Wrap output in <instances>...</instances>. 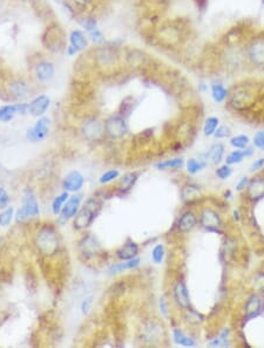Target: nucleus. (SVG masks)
I'll return each mask as SVG.
<instances>
[{
  "instance_id": "16",
  "label": "nucleus",
  "mask_w": 264,
  "mask_h": 348,
  "mask_svg": "<svg viewBox=\"0 0 264 348\" xmlns=\"http://www.w3.org/2000/svg\"><path fill=\"white\" fill-rule=\"evenodd\" d=\"M80 204H81V196H76V195L70 196L60 212L61 221L66 222V221H69V219L74 218L75 215L79 211Z\"/></svg>"
},
{
  "instance_id": "23",
  "label": "nucleus",
  "mask_w": 264,
  "mask_h": 348,
  "mask_svg": "<svg viewBox=\"0 0 264 348\" xmlns=\"http://www.w3.org/2000/svg\"><path fill=\"white\" fill-rule=\"evenodd\" d=\"M69 45L73 46L76 51L81 52L88 46V40L85 33L80 30H74L69 34Z\"/></svg>"
},
{
  "instance_id": "39",
  "label": "nucleus",
  "mask_w": 264,
  "mask_h": 348,
  "mask_svg": "<svg viewBox=\"0 0 264 348\" xmlns=\"http://www.w3.org/2000/svg\"><path fill=\"white\" fill-rule=\"evenodd\" d=\"M120 172L116 170V169H111V170L106 171L105 174L101 175V177H100L99 182L101 184H106V183H110L111 181H114L115 178L119 177Z\"/></svg>"
},
{
  "instance_id": "44",
  "label": "nucleus",
  "mask_w": 264,
  "mask_h": 348,
  "mask_svg": "<svg viewBox=\"0 0 264 348\" xmlns=\"http://www.w3.org/2000/svg\"><path fill=\"white\" fill-rule=\"evenodd\" d=\"M230 128L227 127V125H221V127L217 128L214 136H215L216 139H225V137L230 136Z\"/></svg>"
},
{
  "instance_id": "10",
  "label": "nucleus",
  "mask_w": 264,
  "mask_h": 348,
  "mask_svg": "<svg viewBox=\"0 0 264 348\" xmlns=\"http://www.w3.org/2000/svg\"><path fill=\"white\" fill-rule=\"evenodd\" d=\"M35 78L41 83H48L55 77L54 63L48 60H41L34 67Z\"/></svg>"
},
{
  "instance_id": "8",
  "label": "nucleus",
  "mask_w": 264,
  "mask_h": 348,
  "mask_svg": "<svg viewBox=\"0 0 264 348\" xmlns=\"http://www.w3.org/2000/svg\"><path fill=\"white\" fill-rule=\"evenodd\" d=\"M104 133V127L98 119H87L81 125V134L88 141H98Z\"/></svg>"
},
{
  "instance_id": "40",
  "label": "nucleus",
  "mask_w": 264,
  "mask_h": 348,
  "mask_svg": "<svg viewBox=\"0 0 264 348\" xmlns=\"http://www.w3.org/2000/svg\"><path fill=\"white\" fill-rule=\"evenodd\" d=\"M228 329H224L221 333V335L219 338H216L215 340L210 342V346L213 347H225L228 345Z\"/></svg>"
},
{
  "instance_id": "29",
  "label": "nucleus",
  "mask_w": 264,
  "mask_h": 348,
  "mask_svg": "<svg viewBox=\"0 0 264 348\" xmlns=\"http://www.w3.org/2000/svg\"><path fill=\"white\" fill-rule=\"evenodd\" d=\"M223 154H224V147H223L221 143H216V144H214L213 147L209 149V151L205 155V160H207V162L217 164V163L221 162Z\"/></svg>"
},
{
  "instance_id": "13",
  "label": "nucleus",
  "mask_w": 264,
  "mask_h": 348,
  "mask_svg": "<svg viewBox=\"0 0 264 348\" xmlns=\"http://www.w3.org/2000/svg\"><path fill=\"white\" fill-rule=\"evenodd\" d=\"M126 62L128 66L132 67H143V66H151L152 65V58L151 55L147 54L146 52L141 51V49H131L127 54H126Z\"/></svg>"
},
{
  "instance_id": "48",
  "label": "nucleus",
  "mask_w": 264,
  "mask_h": 348,
  "mask_svg": "<svg viewBox=\"0 0 264 348\" xmlns=\"http://www.w3.org/2000/svg\"><path fill=\"white\" fill-rule=\"evenodd\" d=\"M94 0H72L73 5L79 10H86L89 5L93 4Z\"/></svg>"
},
{
  "instance_id": "11",
  "label": "nucleus",
  "mask_w": 264,
  "mask_h": 348,
  "mask_svg": "<svg viewBox=\"0 0 264 348\" xmlns=\"http://www.w3.org/2000/svg\"><path fill=\"white\" fill-rule=\"evenodd\" d=\"M181 30L176 25H166L158 32V39L167 46H174L180 43Z\"/></svg>"
},
{
  "instance_id": "30",
  "label": "nucleus",
  "mask_w": 264,
  "mask_h": 348,
  "mask_svg": "<svg viewBox=\"0 0 264 348\" xmlns=\"http://www.w3.org/2000/svg\"><path fill=\"white\" fill-rule=\"evenodd\" d=\"M211 96L216 103H222L228 98V90L222 83H214L211 86Z\"/></svg>"
},
{
  "instance_id": "12",
  "label": "nucleus",
  "mask_w": 264,
  "mask_h": 348,
  "mask_svg": "<svg viewBox=\"0 0 264 348\" xmlns=\"http://www.w3.org/2000/svg\"><path fill=\"white\" fill-rule=\"evenodd\" d=\"M28 113V103L7 104L0 107V121L10 122L17 115H25Z\"/></svg>"
},
{
  "instance_id": "35",
  "label": "nucleus",
  "mask_w": 264,
  "mask_h": 348,
  "mask_svg": "<svg viewBox=\"0 0 264 348\" xmlns=\"http://www.w3.org/2000/svg\"><path fill=\"white\" fill-rule=\"evenodd\" d=\"M217 128H219V119L214 118V116L208 118L207 120H205V123L203 127L204 135H207V136L214 135Z\"/></svg>"
},
{
  "instance_id": "50",
  "label": "nucleus",
  "mask_w": 264,
  "mask_h": 348,
  "mask_svg": "<svg viewBox=\"0 0 264 348\" xmlns=\"http://www.w3.org/2000/svg\"><path fill=\"white\" fill-rule=\"evenodd\" d=\"M254 144L257 148L264 150V131H258V133L254 137Z\"/></svg>"
},
{
  "instance_id": "1",
  "label": "nucleus",
  "mask_w": 264,
  "mask_h": 348,
  "mask_svg": "<svg viewBox=\"0 0 264 348\" xmlns=\"http://www.w3.org/2000/svg\"><path fill=\"white\" fill-rule=\"evenodd\" d=\"M94 65L102 69H110L119 65L120 53L115 46H99L93 49Z\"/></svg>"
},
{
  "instance_id": "21",
  "label": "nucleus",
  "mask_w": 264,
  "mask_h": 348,
  "mask_svg": "<svg viewBox=\"0 0 264 348\" xmlns=\"http://www.w3.org/2000/svg\"><path fill=\"white\" fill-rule=\"evenodd\" d=\"M262 312V300L258 295H251L245 305V314L248 319L258 317Z\"/></svg>"
},
{
  "instance_id": "28",
  "label": "nucleus",
  "mask_w": 264,
  "mask_h": 348,
  "mask_svg": "<svg viewBox=\"0 0 264 348\" xmlns=\"http://www.w3.org/2000/svg\"><path fill=\"white\" fill-rule=\"evenodd\" d=\"M182 200H183L184 203H193V202H196L199 200L201 197V192H199L198 186L194 185V184H189V185H186L183 189H182Z\"/></svg>"
},
{
  "instance_id": "24",
  "label": "nucleus",
  "mask_w": 264,
  "mask_h": 348,
  "mask_svg": "<svg viewBox=\"0 0 264 348\" xmlns=\"http://www.w3.org/2000/svg\"><path fill=\"white\" fill-rule=\"evenodd\" d=\"M196 223H198V218H196L195 213L192 211H187L178 219L177 227L182 232H188V231L193 230L195 227Z\"/></svg>"
},
{
  "instance_id": "22",
  "label": "nucleus",
  "mask_w": 264,
  "mask_h": 348,
  "mask_svg": "<svg viewBox=\"0 0 264 348\" xmlns=\"http://www.w3.org/2000/svg\"><path fill=\"white\" fill-rule=\"evenodd\" d=\"M137 253H139V246H137L136 243L128 242L117 250L116 256L117 258L121 260H128L135 258Z\"/></svg>"
},
{
  "instance_id": "20",
  "label": "nucleus",
  "mask_w": 264,
  "mask_h": 348,
  "mask_svg": "<svg viewBox=\"0 0 264 348\" xmlns=\"http://www.w3.org/2000/svg\"><path fill=\"white\" fill-rule=\"evenodd\" d=\"M174 297L177 305L182 308H188L190 306L189 293H188V288L183 282L176 283L174 287Z\"/></svg>"
},
{
  "instance_id": "46",
  "label": "nucleus",
  "mask_w": 264,
  "mask_h": 348,
  "mask_svg": "<svg viewBox=\"0 0 264 348\" xmlns=\"http://www.w3.org/2000/svg\"><path fill=\"white\" fill-rule=\"evenodd\" d=\"M216 175L217 177H220L221 180H225V178H228L231 175V168L227 164L220 166L216 170Z\"/></svg>"
},
{
  "instance_id": "32",
  "label": "nucleus",
  "mask_w": 264,
  "mask_h": 348,
  "mask_svg": "<svg viewBox=\"0 0 264 348\" xmlns=\"http://www.w3.org/2000/svg\"><path fill=\"white\" fill-rule=\"evenodd\" d=\"M174 341L180 346L186 347H193L195 346V341L192 338L184 334L183 332H181L180 329H174Z\"/></svg>"
},
{
  "instance_id": "15",
  "label": "nucleus",
  "mask_w": 264,
  "mask_h": 348,
  "mask_svg": "<svg viewBox=\"0 0 264 348\" xmlns=\"http://www.w3.org/2000/svg\"><path fill=\"white\" fill-rule=\"evenodd\" d=\"M51 104V99L47 95H39L28 103V114L41 118Z\"/></svg>"
},
{
  "instance_id": "2",
  "label": "nucleus",
  "mask_w": 264,
  "mask_h": 348,
  "mask_svg": "<svg viewBox=\"0 0 264 348\" xmlns=\"http://www.w3.org/2000/svg\"><path fill=\"white\" fill-rule=\"evenodd\" d=\"M41 41H43V45L53 53H60L66 48V37H65L63 28L55 22L47 26Z\"/></svg>"
},
{
  "instance_id": "6",
  "label": "nucleus",
  "mask_w": 264,
  "mask_h": 348,
  "mask_svg": "<svg viewBox=\"0 0 264 348\" xmlns=\"http://www.w3.org/2000/svg\"><path fill=\"white\" fill-rule=\"evenodd\" d=\"M40 213L39 204H38L37 197L32 190H26L22 196V207L17 213L18 221H25V219L37 218Z\"/></svg>"
},
{
  "instance_id": "31",
  "label": "nucleus",
  "mask_w": 264,
  "mask_h": 348,
  "mask_svg": "<svg viewBox=\"0 0 264 348\" xmlns=\"http://www.w3.org/2000/svg\"><path fill=\"white\" fill-rule=\"evenodd\" d=\"M68 198H69L68 191H65L63 194H60L54 198V201H53L52 203V211L54 215H59V213L61 212V210H63L66 202L68 201Z\"/></svg>"
},
{
  "instance_id": "5",
  "label": "nucleus",
  "mask_w": 264,
  "mask_h": 348,
  "mask_svg": "<svg viewBox=\"0 0 264 348\" xmlns=\"http://www.w3.org/2000/svg\"><path fill=\"white\" fill-rule=\"evenodd\" d=\"M37 246L44 254H53L59 248V238L57 232L52 227H45L38 233Z\"/></svg>"
},
{
  "instance_id": "45",
  "label": "nucleus",
  "mask_w": 264,
  "mask_h": 348,
  "mask_svg": "<svg viewBox=\"0 0 264 348\" xmlns=\"http://www.w3.org/2000/svg\"><path fill=\"white\" fill-rule=\"evenodd\" d=\"M88 34H89L90 39H92L93 42H95V43H102V42L105 41L104 34H102V32L99 30V27L96 28V30L89 32V33H88Z\"/></svg>"
},
{
  "instance_id": "26",
  "label": "nucleus",
  "mask_w": 264,
  "mask_h": 348,
  "mask_svg": "<svg viewBox=\"0 0 264 348\" xmlns=\"http://www.w3.org/2000/svg\"><path fill=\"white\" fill-rule=\"evenodd\" d=\"M80 250L81 253L86 257L94 256L99 250V244L96 239L92 236H87L82 239L80 243Z\"/></svg>"
},
{
  "instance_id": "51",
  "label": "nucleus",
  "mask_w": 264,
  "mask_h": 348,
  "mask_svg": "<svg viewBox=\"0 0 264 348\" xmlns=\"http://www.w3.org/2000/svg\"><path fill=\"white\" fill-rule=\"evenodd\" d=\"M264 165V159H258L257 161H255L250 166V171H256L258 169H261Z\"/></svg>"
},
{
  "instance_id": "7",
  "label": "nucleus",
  "mask_w": 264,
  "mask_h": 348,
  "mask_svg": "<svg viewBox=\"0 0 264 348\" xmlns=\"http://www.w3.org/2000/svg\"><path fill=\"white\" fill-rule=\"evenodd\" d=\"M105 131L111 139H121L128 131L125 118L121 115L111 116L105 122Z\"/></svg>"
},
{
  "instance_id": "14",
  "label": "nucleus",
  "mask_w": 264,
  "mask_h": 348,
  "mask_svg": "<svg viewBox=\"0 0 264 348\" xmlns=\"http://www.w3.org/2000/svg\"><path fill=\"white\" fill-rule=\"evenodd\" d=\"M84 184H85L84 175H82L80 171L73 170L66 175V177H65L63 182V186L66 191L76 192L79 191V190H81L82 186H84Z\"/></svg>"
},
{
  "instance_id": "41",
  "label": "nucleus",
  "mask_w": 264,
  "mask_h": 348,
  "mask_svg": "<svg viewBox=\"0 0 264 348\" xmlns=\"http://www.w3.org/2000/svg\"><path fill=\"white\" fill-rule=\"evenodd\" d=\"M230 143H231V145H233V147H235V148L243 149V148H245L246 145H248L249 137L245 136V135H239L236 137H233V139H231Z\"/></svg>"
},
{
  "instance_id": "42",
  "label": "nucleus",
  "mask_w": 264,
  "mask_h": 348,
  "mask_svg": "<svg viewBox=\"0 0 264 348\" xmlns=\"http://www.w3.org/2000/svg\"><path fill=\"white\" fill-rule=\"evenodd\" d=\"M245 156V151H240V150H235L231 154H229L227 163L228 164H236V163L242 162L243 157Z\"/></svg>"
},
{
  "instance_id": "36",
  "label": "nucleus",
  "mask_w": 264,
  "mask_h": 348,
  "mask_svg": "<svg viewBox=\"0 0 264 348\" xmlns=\"http://www.w3.org/2000/svg\"><path fill=\"white\" fill-rule=\"evenodd\" d=\"M136 180H137V174H127V175H125V176L122 177V180H121V191L122 192H127L131 190L132 188H133V185L135 184V182H136Z\"/></svg>"
},
{
  "instance_id": "25",
  "label": "nucleus",
  "mask_w": 264,
  "mask_h": 348,
  "mask_svg": "<svg viewBox=\"0 0 264 348\" xmlns=\"http://www.w3.org/2000/svg\"><path fill=\"white\" fill-rule=\"evenodd\" d=\"M140 265V258L135 257L133 259H128V260H122V263H117V264L111 265L110 268H108V272L110 274H116L120 273V272L127 271V270H133V268L137 267Z\"/></svg>"
},
{
  "instance_id": "52",
  "label": "nucleus",
  "mask_w": 264,
  "mask_h": 348,
  "mask_svg": "<svg viewBox=\"0 0 264 348\" xmlns=\"http://www.w3.org/2000/svg\"><path fill=\"white\" fill-rule=\"evenodd\" d=\"M160 311L164 317H167L168 315V309H167V305H166V301H164V298H161L160 299Z\"/></svg>"
},
{
  "instance_id": "4",
  "label": "nucleus",
  "mask_w": 264,
  "mask_h": 348,
  "mask_svg": "<svg viewBox=\"0 0 264 348\" xmlns=\"http://www.w3.org/2000/svg\"><path fill=\"white\" fill-rule=\"evenodd\" d=\"M245 59L252 66L264 68V37H255L244 47Z\"/></svg>"
},
{
  "instance_id": "53",
  "label": "nucleus",
  "mask_w": 264,
  "mask_h": 348,
  "mask_svg": "<svg viewBox=\"0 0 264 348\" xmlns=\"http://www.w3.org/2000/svg\"><path fill=\"white\" fill-rule=\"evenodd\" d=\"M246 183H248V178L243 177L242 180H241V182L239 183V185H237V190H242L244 189V186L246 185Z\"/></svg>"
},
{
  "instance_id": "47",
  "label": "nucleus",
  "mask_w": 264,
  "mask_h": 348,
  "mask_svg": "<svg viewBox=\"0 0 264 348\" xmlns=\"http://www.w3.org/2000/svg\"><path fill=\"white\" fill-rule=\"evenodd\" d=\"M10 204V196L4 188H0V209H6Z\"/></svg>"
},
{
  "instance_id": "33",
  "label": "nucleus",
  "mask_w": 264,
  "mask_h": 348,
  "mask_svg": "<svg viewBox=\"0 0 264 348\" xmlns=\"http://www.w3.org/2000/svg\"><path fill=\"white\" fill-rule=\"evenodd\" d=\"M205 164H207V160H196L190 159L187 162V171L189 174H198L201 170H203Z\"/></svg>"
},
{
  "instance_id": "37",
  "label": "nucleus",
  "mask_w": 264,
  "mask_h": 348,
  "mask_svg": "<svg viewBox=\"0 0 264 348\" xmlns=\"http://www.w3.org/2000/svg\"><path fill=\"white\" fill-rule=\"evenodd\" d=\"M14 209L13 207H7L4 211L0 212V225L1 226H7L10 225L12 218H13Z\"/></svg>"
},
{
  "instance_id": "27",
  "label": "nucleus",
  "mask_w": 264,
  "mask_h": 348,
  "mask_svg": "<svg viewBox=\"0 0 264 348\" xmlns=\"http://www.w3.org/2000/svg\"><path fill=\"white\" fill-rule=\"evenodd\" d=\"M248 196L252 201L262 198L264 196V181L261 178L251 181L248 186Z\"/></svg>"
},
{
  "instance_id": "19",
  "label": "nucleus",
  "mask_w": 264,
  "mask_h": 348,
  "mask_svg": "<svg viewBox=\"0 0 264 348\" xmlns=\"http://www.w3.org/2000/svg\"><path fill=\"white\" fill-rule=\"evenodd\" d=\"M225 63L230 67H236L242 65L243 61L245 60L244 49H239L237 47H229L224 53Z\"/></svg>"
},
{
  "instance_id": "43",
  "label": "nucleus",
  "mask_w": 264,
  "mask_h": 348,
  "mask_svg": "<svg viewBox=\"0 0 264 348\" xmlns=\"http://www.w3.org/2000/svg\"><path fill=\"white\" fill-rule=\"evenodd\" d=\"M129 101V96L128 98H126L125 100L122 101V103H121V106H120V114H121V116H127L129 113H131V110H132V108H133V101H134V99L132 98L131 99V102H128Z\"/></svg>"
},
{
  "instance_id": "49",
  "label": "nucleus",
  "mask_w": 264,
  "mask_h": 348,
  "mask_svg": "<svg viewBox=\"0 0 264 348\" xmlns=\"http://www.w3.org/2000/svg\"><path fill=\"white\" fill-rule=\"evenodd\" d=\"M93 303V297H86L84 300H82L81 303V312L84 313V314H87L88 312H89L90 306H92Z\"/></svg>"
},
{
  "instance_id": "9",
  "label": "nucleus",
  "mask_w": 264,
  "mask_h": 348,
  "mask_svg": "<svg viewBox=\"0 0 264 348\" xmlns=\"http://www.w3.org/2000/svg\"><path fill=\"white\" fill-rule=\"evenodd\" d=\"M49 133V119L41 116L35 124L27 130V139L32 142L43 141Z\"/></svg>"
},
{
  "instance_id": "18",
  "label": "nucleus",
  "mask_w": 264,
  "mask_h": 348,
  "mask_svg": "<svg viewBox=\"0 0 264 348\" xmlns=\"http://www.w3.org/2000/svg\"><path fill=\"white\" fill-rule=\"evenodd\" d=\"M8 92H10V95L13 96L14 99L22 100V99H25L28 95L29 87L26 81L22 80V79H17V80H13L10 83Z\"/></svg>"
},
{
  "instance_id": "34",
  "label": "nucleus",
  "mask_w": 264,
  "mask_h": 348,
  "mask_svg": "<svg viewBox=\"0 0 264 348\" xmlns=\"http://www.w3.org/2000/svg\"><path fill=\"white\" fill-rule=\"evenodd\" d=\"M182 165H183V160L173 159V160H167V161H162V162H158L156 164V168L160 169V170H164V169L181 168Z\"/></svg>"
},
{
  "instance_id": "38",
  "label": "nucleus",
  "mask_w": 264,
  "mask_h": 348,
  "mask_svg": "<svg viewBox=\"0 0 264 348\" xmlns=\"http://www.w3.org/2000/svg\"><path fill=\"white\" fill-rule=\"evenodd\" d=\"M164 258V247L161 244H158L153 248L152 251V259L155 264H161Z\"/></svg>"
},
{
  "instance_id": "54",
  "label": "nucleus",
  "mask_w": 264,
  "mask_h": 348,
  "mask_svg": "<svg viewBox=\"0 0 264 348\" xmlns=\"http://www.w3.org/2000/svg\"><path fill=\"white\" fill-rule=\"evenodd\" d=\"M195 2L198 4V6L201 8H204L205 5H207V0H195Z\"/></svg>"
},
{
  "instance_id": "17",
  "label": "nucleus",
  "mask_w": 264,
  "mask_h": 348,
  "mask_svg": "<svg viewBox=\"0 0 264 348\" xmlns=\"http://www.w3.org/2000/svg\"><path fill=\"white\" fill-rule=\"evenodd\" d=\"M199 222H201V225L204 229L209 231H217L219 227L221 226V218H220V216L210 209L204 210L202 212Z\"/></svg>"
},
{
  "instance_id": "3",
  "label": "nucleus",
  "mask_w": 264,
  "mask_h": 348,
  "mask_svg": "<svg viewBox=\"0 0 264 348\" xmlns=\"http://www.w3.org/2000/svg\"><path fill=\"white\" fill-rule=\"evenodd\" d=\"M101 210V203L95 198L88 200L81 210H79L74 217V226L76 229L82 230L90 226L95 221L96 216Z\"/></svg>"
}]
</instances>
